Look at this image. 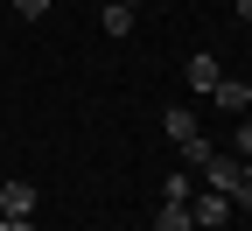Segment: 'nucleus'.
<instances>
[{"instance_id":"obj_1","label":"nucleus","mask_w":252,"mask_h":231,"mask_svg":"<svg viewBox=\"0 0 252 231\" xmlns=\"http://www.w3.org/2000/svg\"><path fill=\"white\" fill-rule=\"evenodd\" d=\"M203 175L217 196H231V203H252V175H245V161H224V154H210L203 161Z\"/></svg>"},{"instance_id":"obj_2","label":"nucleus","mask_w":252,"mask_h":231,"mask_svg":"<svg viewBox=\"0 0 252 231\" xmlns=\"http://www.w3.org/2000/svg\"><path fill=\"white\" fill-rule=\"evenodd\" d=\"M0 217H35V182H21V175L0 182Z\"/></svg>"},{"instance_id":"obj_3","label":"nucleus","mask_w":252,"mask_h":231,"mask_svg":"<svg viewBox=\"0 0 252 231\" xmlns=\"http://www.w3.org/2000/svg\"><path fill=\"white\" fill-rule=\"evenodd\" d=\"M238 203L231 196H217V189H203V196H189V217H196V231H210V224H224Z\"/></svg>"},{"instance_id":"obj_4","label":"nucleus","mask_w":252,"mask_h":231,"mask_svg":"<svg viewBox=\"0 0 252 231\" xmlns=\"http://www.w3.org/2000/svg\"><path fill=\"white\" fill-rule=\"evenodd\" d=\"M210 98H217V112H245V105H252V84H238V77H217V84H210Z\"/></svg>"},{"instance_id":"obj_5","label":"nucleus","mask_w":252,"mask_h":231,"mask_svg":"<svg viewBox=\"0 0 252 231\" xmlns=\"http://www.w3.org/2000/svg\"><path fill=\"white\" fill-rule=\"evenodd\" d=\"M154 231H196V217H189V203L161 196V217H154Z\"/></svg>"},{"instance_id":"obj_6","label":"nucleus","mask_w":252,"mask_h":231,"mask_svg":"<svg viewBox=\"0 0 252 231\" xmlns=\"http://www.w3.org/2000/svg\"><path fill=\"white\" fill-rule=\"evenodd\" d=\"M217 77H224V63H217V56H189V91H210Z\"/></svg>"},{"instance_id":"obj_7","label":"nucleus","mask_w":252,"mask_h":231,"mask_svg":"<svg viewBox=\"0 0 252 231\" xmlns=\"http://www.w3.org/2000/svg\"><path fill=\"white\" fill-rule=\"evenodd\" d=\"M161 133H168V140H189V133H196V112L168 105V112H161Z\"/></svg>"},{"instance_id":"obj_8","label":"nucleus","mask_w":252,"mask_h":231,"mask_svg":"<svg viewBox=\"0 0 252 231\" xmlns=\"http://www.w3.org/2000/svg\"><path fill=\"white\" fill-rule=\"evenodd\" d=\"M175 154H182V168H203V161H210L217 147H210L203 133H189V140H175Z\"/></svg>"},{"instance_id":"obj_9","label":"nucleus","mask_w":252,"mask_h":231,"mask_svg":"<svg viewBox=\"0 0 252 231\" xmlns=\"http://www.w3.org/2000/svg\"><path fill=\"white\" fill-rule=\"evenodd\" d=\"M105 35L119 42V35H133V7H119V0H105Z\"/></svg>"},{"instance_id":"obj_10","label":"nucleus","mask_w":252,"mask_h":231,"mask_svg":"<svg viewBox=\"0 0 252 231\" xmlns=\"http://www.w3.org/2000/svg\"><path fill=\"white\" fill-rule=\"evenodd\" d=\"M42 7H49V0H14V14H21V21H42Z\"/></svg>"},{"instance_id":"obj_11","label":"nucleus","mask_w":252,"mask_h":231,"mask_svg":"<svg viewBox=\"0 0 252 231\" xmlns=\"http://www.w3.org/2000/svg\"><path fill=\"white\" fill-rule=\"evenodd\" d=\"M238 154L252 161V119H238Z\"/></svg>"},{"instance_id":"obj_12","label":"nucleus","mask_w":252,"mask_h":231,"mask_svg":"<svg viewBox=\"0 0 252 231\" xmlns=\"http://www.w3.org/2000/svg\"><path fill=\"white\" fill-rule=\"evenodd\" d=\"M0 231H35V217H0Z\"/></svg>"},{"instance_id":"obj_13","label":"nucleus","mask_w":252,"mask_h":231,"mask_svg":"<svg viewBox=\"0 0 252 231\" xmlns=\"http://www.w3.org/2000/svg\"><path fill=\"white\" fill-rule=\"evenodd\" d=\"M231 7H238V21H252V0H231Z\"/></svg>"},{"instance_id":"obj_14","label":"nucleus","mask_w":252,"mask_h":231,"mask_svg":"<svg viewBox=\"0 0 252 231\" xmlns=\"http://www.w3.org/2000/svg\"><path fill=\"white\" fill-rule=\"evenodd\" d=\"M119 7H140V0H119Z\"/></svg>"}]
</instances>
